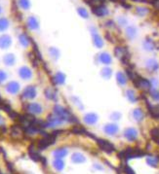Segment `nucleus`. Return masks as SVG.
Masks as SVG:
<instances>
[{
	"instance_id": "41",
	"label": "nucleus",
	"mask_w": 159,
	"mask_h": 174,
	"mask_svg": "<svg viewBox=\"0 0 159 174\" xmlns=\"http://www.w3.org/2000/svg\"><path fill=\"white\" fill-rule=\"evenodd\" d=\"M19 4H20V6L24 10H27L29 6H30L28 0H19Z\"/></svg>"
},
{
	"instance_id": "49",
	"label": "nucleus",
	"mask_w": 159,
	"mask_h": 174,
	"mask_svg": "<svg viewBox=\"0 0 159 174\" xmlns=\"http://www.w3.org/2000/svg\"><path fill=\"white\" fill-rule=\"evenodd\" d=\"M154 7L156 8V9L159 10V0H157V1H155V3H154Z\"/></svg>"
},
{
	"instance_id": "17",
	"label": "nucleus",
	"mask_w": 159,
	"mask_h": 174,
	"mask_svg": "<svg viewBox=\"0 0 159 174\" xmlns=\"http://www.w3.org/2000/svg\"><path fill=\"white\" fill-rule=\"evenodd\" d=\"M54 83L57 85H62L65 82V75L62 72H57L55 76L53 77Z\"/></svg>"
},
{
	"instance_id": "28",
	"label": "nucleus",
	"mask_w": 159,
	"mask_h": 174,
	"mask_svg": "<svg viewBox=\"0 0 159 174\" xmlns=\"http://www.w3.org/2000/svg\"><path fill=\"white\" fill-rule=\"evenodd\" d=\"M116 80L118 82V84L121 86L126 85V83H127V78L125 76V74H123L122 72H118L116 74Z\"/></svg>"
},
{
	"instance_id": "48",
	"label": "nucleus",
	"mask_w": 159,
	"mask_h": 174,
	"mask_svg": "<svg viewBox=\"0 0 159 174\" xmlns=\"http://www.w3.org/2000/svg\"><path fill=\"white\" fill-rule=\"evenodd\" d=\"M124 171H125V173H126V174H135V172L132 170V168H131L130 166H128V165H126V166H125Z\"/></svg>"
},
{
	"instance_id": "39",
	"label": "nucleus",
	"mask_w": 159,
	"mask_h": 174,
	"mask_svg": "<svg viewBox=\"0 0 159 174\" xmlns=\"http://www.w3.org/2000/svg\"><path fill=\"white\" fill-rule=\"evenodd\" d=\"M127 74H128L129 78H130L133 82H135L138 78H139V75H138L136 72H134L132 69H127Z\"/></svg>"
},
{
	"instance_id": "30",
	"label": "nucleus",
	"mask_w": 159,
	"mask_h": 174,
	"mask_svg": "<svg viewBox=\"0 0 159 174\" xmlns=\"http://www.w3.org/2000/svg\"><path fill=\"white\" fill-rule=\"evenodd\" d=\"M150 136L154 142H156L159 145V128H152L150 130Z\"/></svg>"
},
{
	"instance_id": "8",
	"label": "nucleus",
	"mask_w": 159,
	"mask_h": 174,
	"mask_svg": "<svg viewBox=\"0 0 159 174\" xmlns=\"http://www.w3.org/2000/svg\"><path fill=\"white\" fill-rule=\"evenodd\" d=\"M36 89L33 86H28L24 89V93H23V96L27 99H33L36 96Z\"/></svg>"
},
{
	"instance_id": "46",
	"label": "nucleus",
	"mask_w": 159,
	"mask_h": 174,
	"mask_svg": "<svg viewBox=\"0 0 159 174\" xmlns=\"http://www.w3.org/2000/svg\"><path fill=\"white\" fill-rule=\"evenodd\" d=\"M6 79H7V74L4 71H2V70H0V84L5 82Z\"/></svg>"
},
{
	"instance_id": "23",
	"label": "nucleus",
	"mask_w": 159,
	"mask_h": 174,
	"mask_svg": "<svg viewBox=\"0 0 159 174\" xmlns=\"http://www.w3.org/2000/svg\"><path fill=\"white\" fill-rule=\"evenodd\" d=\"M68 155V150L65 148H60L57 149V150L54 152V156H55L56 159H62Z\"/></svg>"
},
{
	"instance_id": "50",
	"label": "nucleus",
	"mask_w": 159,
	"mask_h": 174,
	"mask_svg": "<svg viewBox=\"0 0 159 174\" xmlns=\"http://www.w3.org/2000/svg\"><path fill=\"white\" fill-rule=\"evenodd\" d=\"M3 124H4V120H3V118L1 117V116H0V127H2Z\"/></svg>"
},
{
	"instance_id": "12",
	"label": "nucleus",
	"mask_w": 159,
	"mask_h": 174,
	"mask_svg": "<svg viewBox=\"0 0 159 174\" xmlns=\"http://www.w3.org/2000/svg\"><path fill=\"white\" fill-rule=\"evenodd\" d=\"M92 11H93V13L97 17H103V16H107L108 14L107 8L106 6H103V5L94 7Z\"/></svg>"
},
{
	"instance_id": "9",
	"label": "nucleus",
	"mask_w": 159,
	"mask_h": 174,
	"mask_svg": "<svg viewBox=\"0 0 159 174\" xmlns=\"http://www.w3.org/2000/svg\"><path fill=\"white\" fill-rule=\"evenodd\" d=\"M124 136L129 141H135L138 137V131L136 128L129 127L124 131Z\"/></svg>"
},
{
	"instance_id": "42",
	"label": "nucleus",
	"mask_w": 159,
	"mask_h": 174,
	"mask_svg": "<svg viewBox=\"0 0 159 174\" xmlns=\"http://www.w3.org/2000/svg\"><path fill=\"white\" fill-rule=\"evenodd\" d=\"M144 46L148 51H152V50L154 49V44L150 40H146L144 44Z\"/></svg>"
},
{
	"instance_id": "3",
	"label": "nucleus",
	"mask_w": 159,
	"mask_h": 174,
	"mask_svg": "<svg viewBox=\"0 0 159 174\" xmlns=\"http://www.w3.org/2000/svg\"><path fill=\"white\" fill-rule=\"evenodd\" d=\"M97 141H98L99 147L101 148L103 151L108 153V154H110V153H112L115 150L114 146L110 141H107V140H103V139H98Z\"/></svg>"
},
{
	"instance_id": "40",
	"label": "nucleus",
	"mask_w": 159,
	"mask_h": 174,
	"mask_svg": "<svg viewBox=\"0 0 159 174\" xmlns=\"http://www.w3.org/2000/svg\"><path fill=\"white\" fill-rule=\"evenodd\" d=\"M148 13V9H146L145 7H138L137 8V14L139 16H145Z\"/></svg>"
},
{
	"instance_id": "27",
	"label": "nucleus",
	"mask_w": 159,
	"mask_h": 174,
	"mask_svg": "<svg viewBox=\"0 0 159 174\" xmlns=\"http://www.w3.org/2000/svg\"><path fill=\"white\" fill-rule=\"evenodd\" d=\"M45 95L48 99H51V100H56L57 99V93L52 88H47L45 90Z\"/></svg>"
},
{
	"instance_id": "21",
	"label": "nucleus",
	"mask_w": 159,
	"mask_h": 174,
	"mask_svg": "<svg viewBox=\"0 0 159 174\" xmlns=\"http://www.w3.org/2000/svg\"><path fill=\"white\" fill-rule=\"evenodd\" d=\"M85 160H86L85 157L82 154H80V153H74L72 157V160L74 163H84Z\"/></svg>"
},
{
	"instance_id": "18",
	"label": "nucleus",
	"mask_w": 159,
	"mask_h": 174,
	"mask_svg": "<svg viewBox=\"0 0 159 174\" xmlns=\"http://www.w3.org/2000/svg\"><path fill=\"white\" fill-rule=\"evenodd\" d=\"M114 55H115L116 57H118V59H122V57H124V56H129V53H128L127 50L125 48L116 47L115 50H114Z\"/></svg>"
},
{
	"instance_id": "38",
	"label": "nucleus",
	"mask_w": 159,
	"mask_h": 174,
	"mask_svg": "<svg viewBox=\"0 0 159 174\" xmlns=\"http://www.w3.org/2000/svg\"><path fill=\"white\" fill-rule=\"evenodd\" d=\"M49 55L51 56V57H53L55 60H57L59 59V56H60V53H59V51L55 48H50L49 49Z\"/></svg>"
},
{
	"instance_id": "5",
	"label": "nucleus",
	"mask_w": 159,
	"mask_h": 174,
	"mask_svg": "<svg viewBox=\"0 0 159 174\" xmlns=\"http://www.w3.org/2000/svg\"><path fill=\"white\" fill-rule=\"evenodd\" d=\"M64 123L62 120H61L56 115H50L47 118V122H46V127H55L58 126H61Z\"/></svg>"
},
{
	"instance_id": "33",
	"label": "nucleus",
	"mask_w": 159,
	"mask_h": 174,
	"mask_svg": "<svg viewBox=\"0 0 159 174\" xmlns=\"http://www.w3.org/2000/svg\"><path fill=\"white\" fill-rule=\"evenodd\" d=\"M87 4H89V5L94 8V7H98V6H101V5H103V1L104 0H85Z\"/></svg>"
},
{
	"instance_id": "1",
	"label": "nucleus",
	"mask_w": 159,
	"mask_h": 174,
	"mask_svg": "<svg viewBox=\"0 0 159 174\" xmlns=\"http://www.w3.org/2000/svg\"><path fill=\"white\" fill-rule=\"evenodd\" d=\"M54 114H55L57 117H59L62 121H66V122H70V123H74L76 122L78 123V121L76 120V117H74L72 114L69 113V112L66 110L65 108H64L62 106H60V105H56L54 107Z\"/></svg>"
},
{
	"instance_id": "19",
	"label": "nucleus",
	"mask_w": 159,
	"mask_h": 174,
	"mask_svg": "<svg viewBox=\"0 0 159 174\" xmlns=\"http://www.w3.org/2000/svg\"><path fill=\"white\" fill-rule=\"evenodd\" d=\"M146 68H148L149 71H156V70L158 69L159 67V65H158V63L155 60H148V61H146Z\"/></svg>"
},
{
	"instance_id": "47",
	"label": "nucleus",
	"mask_w": 159,
	"mask_h": 174,
	"mask_svg": "<svg viewBox=\"0 0 159 174\" xmlns=\"http://www.w3.org/2000/svg\"><path fill=\"white\" fill-rule=\"evenodd\" d=\"M121 117V114L118 113V112H114V113H112L111 116H110V118L112 120H115V121H117V120H119Z\"/></svg>"
},
{
	"instance_id": "13",
	"label": "nucleus",
	"mask_w": 159,
	"mask_h": 174,
	"mask_svg": "<svg viewBox=\"0 0 159 174\" xmlns=\"http://www.w3.org/2000/svg\"><path fill=\"white\" fill-rule=\"evenodd\" d=\"M98 116L95 113H88L84 116V122L87 125H95L98 122Z\"/></svg>"
},
{
	"instance_id": "14",
	"label": "nucleus",
	"mask_w": 159,
	"mask_h": 174,
	"mask_svg": "<svg viewBox=\"0 0 159 174\" xmlns=\"http://www.w3.org/2000/svg\"><path fill=\"white\" fill-rule=\"evenodd\" d=\"M103 130L108 135H114L118 132V127L114 125V124H108V125L104 127Z\"/></svg>"
},
{
	"instance_id": "45",
	"label": "nucleus",
	"mask_w": 159,
	"mask_h": 174,
	"mask_svg": "<svg viewBox=\"0 0 159 174\" xmlns=\"http://www.w3.org/2000/svg\"><path fill=\"white\" fill-rule=\"evenodd\" d=\"M150 94H151V97L154 99V100H159V90H153L150 92Z\"/></svg>"
},
{
	"instance_id": "10",
	"label": "nucleus",
	"mask_w": 159,
	"mask_h": 174,
	"mask_svg": "<svg viewBox=\"0 0 159 174\" xmlns=\"http://www.w3.org/2000/svg\"><path fill=\"white\" fill-rule=\"evenodd\" d=\"M6 90H7V93H9L11 94L18 93L20 90V84L18 82H15V81L8 83L6 86Z\"/></svg>"
},
{
	"instance_id": "15",
	"label": "nucleus",
	"mask_w": 159,
	"mask_h": 174,
	"mask_svg": "<svg viewBox=\"0 0 159 174\" xmlns=\"http://www.w3.org/2000/svg\"><path fill=\"white\" fill-rule=\"evenodd\" d=\"M92 30H93V33H92V34H93V40H94L95 46L97 48H102L103 46V42L102 37L100 36L99 34H97L95 28H92Z\"/></svg>"
},
{
	"instance_id": "7",
	"label": "nucleus",
	"mask_w": 159,
	"mask_h": 174,
	"mask_svg": "<svg viewBox=\"0 0 159 174\" xmlns=\"http://www.w3.org/2000/svg\"><path fill=\"white\" fill-rule=\"evenodd\" d=\"M19 75H20V77L22 78L23 80L27 81L29 79H31L32 72H31V70L29 69L28 67H27V66H23V67H21L19 69Z\"/></svg>"
},
{
	"instance_id": "6",
	"label": "nucleus",
	"mask_w": 159,
	"mask_h": 174,
	"mask_svg": "<svg viewBox=\"0 0 159 174\" xmlns=\"http://www.w3.org/2000/svg\"><path fill=\"white\" fill-rule=\"evenodd\" d=\"M27 110L28 111V113L30 114H34V115H38L42 113V106H41L39 103L33 102V103H29L27 106Z\"/></svg>"
},
{
	"instance_id": "22",
	"label": "nucleus",
	"mask_w": 159,
	"mask_h": 174,
	"mask_svg": "<svg viewBox=\"0 0 159 174\" xmlns=\"http://www.w3.org/2000/svg\"><path fill=\"white\" fill-rule=\"evenodd\" d=\"M3 61H4V63H5L7 66H12V65H14L15 61H16L15 56L13 55V53H8V55H6L5 56H4Z\"/></svg>"
},
{
	"instance_id": "31",
	"label": "nucleus",
	"mask_w": 159,
	"mask_h": 174,
	"mask_svg": "<svg viewBox=\"0 0 159 174\" xmlns=\"http://www.w3.org/2000/svg\"><path fill=\"white\" fill-rule=\"evenodd\" d=\"M146 163H148V165L152 167H157L158 165V163H159V160L155 157H148V159H146Z\"/></svg>"
},
{
	"instance_id": "26",
	"label": "nucleus",
	"mask_w": 159,
	"mask_h": 174,
	"mask_svg": "<svg viewBox=\"0 0 159 174\" xmlns=\"http://www.w3.org/2000/svg\"><path fill=\"white\" fill-rule=\"evenodd\" d=\"M53 166L58 171H62L65 167V163L62 159H56L53 161Z\"/></svg>"
},
{
	"instance_id": "37",
	"label": "nucleus",
	"mask_w": 159,
	"mask_h": 174,
	"mask_svg": "<svg viewBox=\"0 0 159 174\" xmlns=\"http://www.w3.org/2000/svg\"><path fill=\"white\" fill-rule=\"evenodd\" d=\"M8 26H9V22L8 20L5 18L0 19V31H4L8 28Z\"/></svg>"
},
{
	"instance_id": "16",
	"label": "nucleus",
	"mask_w": 159,
	"mask_h": 174,
	"mask_svg": "<svg viewBox=\"0 0 159 174\" xmlns=\"http://www.w3.org/2000/svg\"><path fill=\"white\" fill-rule=\"evenodd\" d=\"M148 111L151 117L154 119H159V104L157 105H150L149 102H148Z\"/></svg>"
},
{
	"instance_id": "43",
	"label": "nucleus",
	"mask_w": 159,
	"mask_h": 174,
	"mask_svg": "<svg viewBox=\"0 0 159 174\" xmlns=\"http://www.w3.org/2000/svg\"><path fill=\"white\" fill-rule=\"evenodd\" d=\"M78 14L80 15L82 18H84V19H87L88 17H89V14H88V12L84 9V8H78Z\"/></svg>"
},
{
	"instance_id": "51",
	"label": "nucleus",
	"mask_w": 159,
	"mask_h": 174,
	"mask_svg": "<svg viewBox=\"0 0 159 174\" xmlns=\"http://www.w3.org/2000/svg\"><path fill=\"white\" fill-rule=\"evenodd\" d=\"M1 11H2V9H1V7H0V13H1Z\"/></svg>"
},
{
	"instance_id": "32",
	"label": "nucleus",
	"mask_w": 159,
	"mask_h": 174,
	"mask_svg": "<svg viewBox=\"0 0 159 174\" xmlns=\"http://www.w3.org/2000/svg\"><path fill=\"white\" fill-rule=\"evenodd\" d=\"M126 96H127V98H128L131 102H136V101L138 100L137 95H136L135 92H134L133 90H127V92H126Z\"/></svg>"
},
{
	"instance_id": "25",
	"label": "nucleus",
	"mask_w": 159,
	"mask_h": 174,
	"mask_svg": "<svg viewBox=\"0 0 159 174\" xmlns=\"http://www.w3.org/2000/svg\"><path fill=\"white\" fill-rule=\"evenodd\" d=\"M100 61L103 64H110L111 63V56L107 53H102L100 55Z\"/></svg>"
},
{
	"instance_id": "11",
	"label": "nucleus",
	"mask_w": 159,
	"mask_h": 174,
	"mask_svg": "<svg viewBox=\"0 0 159 174\" xmlns=\"http://www.w3.org/2000/svg\"><path fill=\"white\" fill-rule=\"evenodd\" d=\"M11 37L9 35H1L0 36V48L1 49H7L11 46Z\"/></svg>"
},
{
	"instance_id": "2",
	"label": "nucleus",
	"mask_w": 159,
	"mask_h": 174,
	"mask_svg": "<svg viewBox=\"0 0 159 174\" xmlns=\"http://www.w3.org/2000/svg\"><path fill=\"white\" fill-rule=\"evenodd\" d=\"M55 143V136L53 134H47L45 133L44 138L40 139L38 141V144H37V148H38L39 151H42L44 149H46L47 147H49L50 145H52Z\"/></svg>"
},
{
	"instance_id": "44",
	"label": "nucleus",
	"mask_w": 159,
	"mask_h": 174,
	"mask_svg": "<svg viewBox=\"0 0 159 174\" xmlns=\"http://www.w3.org/2000/svg\"><path fill=\"white\" fill-rule=\"evenodd\" d=\"M72 132H74V133L76 134H81V133H85V130L81 127H74L73 130H72Z\"/></svg>"
},
{
	"instance_id": "36",
	"label": "nucleus",
	"mask_w": 159,
	"mask_h": 174,
	"mask_svg": "<svg viewBox=\"0 0 159 174\" xmlns=\"http://www.w3.org/2000/svg\"><path fill=\"white\" fill-rule=\"evenodd\" d=\"M19 39H20V43L22 44L24 47H27L28 45H29V39H28V37L26 34L20 35Z\"/></svg>"
},
{
	"instance_id": "35",
	"label": "nucleus",
	"mask_w": 159,
	"mask_h": 174,
	"mask_svg": "<svg viewBox=\"0 0 159 174\" xmlns=\"http://www.w3.org/2000/svg\"><path fill=\"white\" fill-rule=\"evenodd\" d=\"M102 76L104 78V79H110V78L111 77V74H112V71H111V69L110 68H108V67H104L102 69Z\"/></svg>"
},
{
	"instance_id": "29",
	"label": "nucleus",
	"mask_w": 159,
	"mask_h": 174,
	"mask_svg": "<svg viewBox=\"0 0 159 174\" xmlns=\"http://www.w3.org/2000/svg\"><path fill=\"white\" fill-rule=\"evenodd\" d=\"M27 24L29 28H31V29H37L38 28V22H37V20L34 17H30L27 20Z\"/></svg>"
},
{
	"instance_id": "24",
	"label": "nucleus",
	"mask_w": 159,
	"mask_h": 174,
	"mask_svg": "<svg viewBox=\"0 0 159 174\" xmlns=\"http://www.w3.org/2000/svg\"><path fill=\"white\" fill-rule=\"evenodd\" d=\"M144 116H145V115H144V112H143V110L140 109V108H137V109H135V110H134V112H133V117H134V119H135L137 122H141V121H143Z\"/></svg>"
},
{
	"instance_id": "34",
	"label": "nucleus",
	"mask_w": 159,
	"mask_h": 174,
	"mask_svg": "<svg viewBox=\"0 0 159 174\" xmlns=\"http://www.w3.org/2000/svg\"><path fill=\"white\" fill-rule=\"evenodd\" d=\"M126 34H127V36L129 37V38L132 39L137 35V29L134 26H129V27H127V29H126Z\"/></svg>"
},
{
	"instance_id": "4",
	"label": "nucleus",
	"mask_w": 159,
	"mask_h": 174,
	"mask_svg": "<svg viewBox=\"0 0 159 174\" xmlns=\"http://www.w3.org/2000/svg\"><path fill=\"white\" fill-rule=\"evenodd\" d=\"M134 84H135L137 88L144 90H148L150 88H151V83H150L148 80L144 79V78H142L140 76L135 82H134Z\"/></svg>"
},
{
	"instance_id": "20",
	"label": "nucleus",
	"mask_w": 159,
	"mask_h": 174,
	"mask_svg": "<svg viewBox=\"0 0 159 174\" xmlns=\"http://www.w3.org/2000/svg\"><path fill=\"white\" fill-rule=\"evenodd\" d=\"M28 153H29V156H30V158H31L33 160H35V161H39V160H41V158H42V157H40V155L38 154V152L35 150L33 146L29 147Z\"/></svg>"
}]
</instances>
